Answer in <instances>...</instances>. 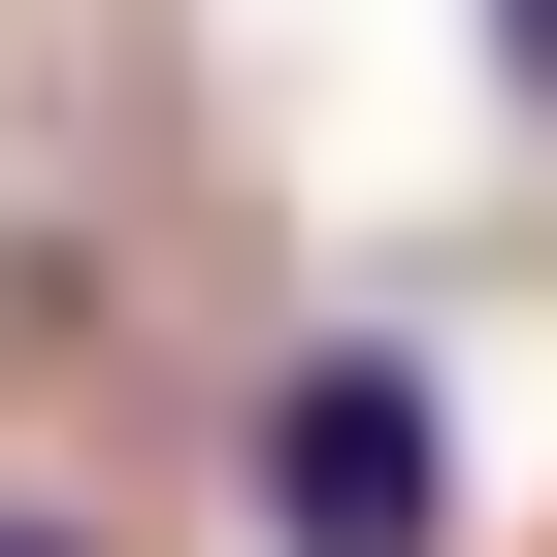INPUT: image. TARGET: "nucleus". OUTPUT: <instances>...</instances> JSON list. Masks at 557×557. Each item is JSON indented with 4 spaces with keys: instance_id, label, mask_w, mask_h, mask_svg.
I'll return each instance as SVG.
<instances>
[{
    "instance_id": "3",
    "label": "nucleus",
    "mask_w": 557,
    "mask_h": 557,
    "mask_svg": "<svg viewBox=\"0 0 557 557\" xmlns=\"http://www.w3.org/2000/svg\"><path fill=\"white\" fill-rule=\"evenodd\" d=\"M0 557H99V524H66V492H0Z\"/></svg>"
},
{
    "instance_id": "2",
    "label": "nucleus",
    "mask_w": 557,
    "mask_h": 557,
    "mask_svg": "<svg viewBox=\"0 0 557 557\" xmlns=\"http://www.w3.org/2000/svg\"><path fill=\"white\" fill-rule=\"evenodd\" d=\"M492 99H557V0H492Z\"/></svg>"
},
{
    "instance_id": "1",
    "label": "nucleus",
    "mask_w": 557,
    "mask_h": 557,
    "mask_svg": "<svg viewBox=\"0 0 557 557\" xmlns=\"http://www.w3.org/2000/svg\"><path fill=\"white\" fill-rule=\"evenodd\" d=\"M230 492H262V557H459V361H426V329H329V361H262Z\"/></svg>"
}]
</instances>
